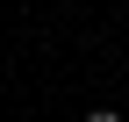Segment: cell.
<instances>
[{
  "mask_svg": "<svg viewBox=\"0 0 129 122\" xmlns=\"http://www.w3.org/2000/svg\"><path fill=\"white\" fill-rule=\"evenodd\" d=\"M86 122H122V115H115V108H93V115H86Z\"/></svg>",
  "mask_w": 129,
  "mask_h": 122,
  "instance_id": "obj_1",
  "label": "cell"
}]
</instances>
